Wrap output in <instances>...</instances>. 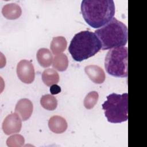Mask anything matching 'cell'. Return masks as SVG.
<instances>
[{"label":"cell","instance_id":"2","mask_svg":"<svg viewBox=\"0 0 147 147\" xmlns=\"http://www.w3.org/2000/svg\"><path fill=\"white\" fill-rule=\"evenodd\" d=\"M101 48L102 44L95 33L84 30L74 36L68 51L73 59L80 62L94 56Z\"/></svg>","mask_w":147,"mask_h":147},{"label":"cell","instance_id":"16","mask_svg":"<svg viewBox=\"0 0 147 147\" xmlns=\"http://www.w3.org/2000/svg\"><path fill=\"white\" fill-rule=\"evenodd\" d=\"M40 104L44 109L53 111L55 110L57 106V100L53 95L46 94L41 98Z\"/></svg>","mask_w":147,"mask_h":147},{"label":"cell","instance_id":"6","mask_svg":"<svg viewBox=\"0 0 147 147\" xmlns=\"http://www.w3.org/2000/svg\"><path fill=\"white\" fill-rule=\"evenodd\" d=\"M17 74L20 80L23 83H32L35 78L33 65L28 60H21L17 65Z\"/></svg>","mask_w":147,"mask_h":147},{"label":"cell","instance_id":"11","mask_svg":"<svg viewBox=\"0 0 147 147\" xmlns=\"http://www.w3.org/2000/svg\"><path fill=\"white\" fill-rule=\"evenodd\" d=\"M2 14L6 19L13 20L18 18L21 16L22 10L20 6L17 3H7L3 6Z\"/></svg>","mask_w":147,"mask_h":147},{"label":"cell","instance_id":"13","mask_svg":"<svg viewBox=\"0 0 147 147\" xmlns=\"http://www.w3.org/2000/svg\"><path fill=\"white\" fill-rule=\"evenodd\" d=\"M67 46V42L64 37H53L51 43V49L53 55H58L64 52Z\"/></svg>","mask_w":147,"mask_h":147},{"label":"cell","instance_id":"8","mask_svg":"<svg viewBox=\"0 0 147 147\" xmlns=\"http://www.w3.org/2000/svg\"><path fill=\"white\" fill-rule=\"evenodd\" d=\"M33 109L32 102L27 98H23L17 102L15 107V111L20 115L22 121H26L30 117Z\"/></svg>","mask_w":147,"mask_h":147},{"label":"cell","instance_id":"19","mask_svg":"<svg viewBox=\"0 0 147 147\" xmlns=\"http://www.w3.org/2000/svg\"><path fill=\"white\" fill-rule=\"evenodd\" d=\"M49 91L52 95H56V94H57L60 92L61 88L57 84H55L51 86V87L49 88Z\"/></svg>","mask_w":147,"mask_h":147},{"label":"cell","instance_id":"17","mask_svg":"<svg viewBox=\"0 0 147 147\" xmlns=\"http://www.w3.org/2000/svg\"><path fill=\"white\" fill-rule=\"evenodd\" d=\"M99 98L98 93L96 91L90 92L84 99V106L87 109H92L96 104Z\"/></svg>","mask_w":147,"mask_h":147},{"label":"cell","instance_id":"18","mask_svg":"<svg viewBox=\"0 0 147 147\" xmlns=\"http://www.w3.org/2000/svg\"><path fill=\"white\" fill-rule=\"evenodd\" d=\"M25 142L24 137L21 134H14L10 136L6 140V145L9 147H20Z\"/></svg>","mask_w":147,"mask_h":147},{"label":"cell","instance_id":"7","mask_svg":"<svg viewBox=\"0 0 147 147\" xmlns=\"http://www.w3.org/2000/svg\"><path fill=\"white\" fill-rule=\"evenodd\" d=\"M22 119L17 113L9 114L3 120L2 130L5 134L10 135L19 133L22 127Z\"/></svg>","mask_w":147,"mask_h":147},{"label":"cell","instance_id":"10","mask_svg":"<svg viewBox=\"0 0 147 147\" xmlns=\"http://www.w3.org/2000/svg\"><path fill=\"white\" fill-rule=\"evenodd\" d=\"M48 126L53 133L61 134L67 130L68 125L65 118L59 115H54L49 119Z\"/></svg>","mask_w":147,"mask_h":147},{"label":"cell","instance_id":"9","mask_svg":"<svg viewBox=\"0 0 147 147\" xmlns=\"http://www.w3.org/2000/svg\"><path fill=\"white\" fill-rule=\"evenodd\" d=\"M84 71L90 79L96 84H101L105 80V74L102 68L96 65H89L85 67Z\"/></svg>","mask_w":147,"mask_h":147},{"label":"cell","instance_id":"15","mask_svg":"<svg viewBox=\"0 0 147 147\" xmlns=\"http://www.w3.org/2000/svg\"><path fill=\"white\" fill-rule=\"evenodd\" d=\"M68 66V59L66 55L60 53L55 56L53 59L52 67L59 71H64Z\"/></svg>","mask_w":147,"mask_h":147},{"label":"cell","instance_id":"1","mask_svg":"<svg viewBox=\"0 0 147 147\" xmlns=\"http://www.w3.org/2000/svg\"><path fill=\"white\" fill-rule=\"evenodd\" d=\"M115 11L113 0H83L81 13L86 23L93 28H101L114 17Z\"/></svg>","mask_w":147,"mask_h":147},{"label":"cell","instance_id":"14","mask_svg":"<svg viewBox=\"0 0 147 147\" xmlns=\"http://www.w3.org/2000/svg\"><path fill=\"white\" fill-rule=\"evenodd\" d=\"M42 80L46 86H51L59 82V75L55 69L48 68L43 71L42 74Z\"/></svg>","mask_w":147,"mask_h":147},{"label":"cell","instance_id":"5","mask_svg":"<svg viewBox=\"0 0 147 147\" xmlns=\"http://www.w3.org/2000/svg\"><path fill=\"white\" fill-rule=\"evenodd\" d=\"M127 47H120L108 51L105 60V68L110 75L118 78L127 76Z\"/></svg>","mask_w":147,"mask_h":147},{"label":"cell","instance_id":"12","mask_svg":"<svg viewBox=\"0 0 147 147\" xmlns=\"http://www.w3.org/2000/svg\"><path fill=\"white\" fill-rule=\"evenodd\" d=\"M36 57L38 64L44 68L49 67L53 61L52 53L48 49L45 48H42L38 50Z\"/></svg>","mask_w":147,"mask_h":147},{"label":"cell","instance_id":"4","mask_svg":"<svg viewBox=\"0 0 147 147\" xmlns=\"http://www.w3.org/2000/svg\"><path fill=\"white\" fill-rule=\"evenodd\" d=\"M102 109L107 121L117 123L128 119V94L112 93L107 96Z\"/></svg>","mask_w":147,"mask_h":147},{"label":"cell","instance_id":"3","mask_svg":"<svg viewBox=\"0 0 147 147\" xmlns=\"http://www.w3.org/2000/svg\"><path fill=\"white\" fill-rule=\"evenodd\" d=\"M95 33L100 41L102 50L123 47L127 42V28L116 18L95 30Z\"/></svg>","mask_w":147,"mask_h":147}]
</instances>
